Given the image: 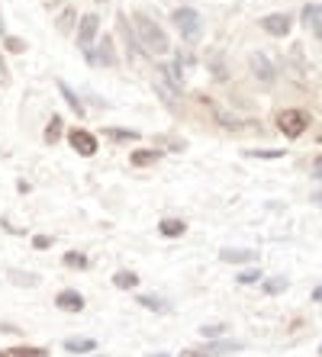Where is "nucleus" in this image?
<instances>
[{"label": "nucleus", "mask_w": 322, "mask_h": 357, "mask_svg": "<svg viewBox=\"0 0 322 357\" xmlns=\"http://www.w3.org/2000/svg\"><path fill=\"white\" fill-rule=\"evenodd\" d=\"M136 33H139V39H142V49L152 52V55H165V52L171 49L165 29L152 17H145V13H136Z\"/></svg>", "instance_id": "nucleus-1"}, {"label": "nucleus", "mask_w": 322, "mask_h": 357, "mask_svg": "<svg viewBox=\"0 0 322 357\" xmlns=\"http://www.w3.org/2000/svg\"><path fill=\"white\" fill-rule=\"evenodd\" d=\"M174 26H177V33L187 42H197L200 33H203V20H200L197 10H190V7L174 10Z\"/></svg>", "instance_id": "nucleus-2"}, {"label": "nucleus", "mask_w": 322, "mask_h": 357, "mask_svg": "<svg viewBox=\"0 0 322 357\" xmlns=\"http://www.w3.org/2000/svg\"><path fill=\"white\" fill-rule=\"evenodd\" d=\"M277 126H281V132H284V135L297 139V135H303V132H306L309 119H306L303 109H284L281 116H277Z\"/></svg>", "instance_id": "nucleus-3"}, {"label": "nucleus", "mask_w": 322, "mask_h": 357, "mask_svg": "<svg viewBox=\"0 0 322 357\" xmlns=\"http://www.w3.org/2000/svg\"><path fill=\"white\" fill-rule=\"evenodd\" d=\"M68 142H71V149H75L78 155H84V158H91L94 151H97V139H94L91 132H84V129H71Z\"/></svg>", "instance_id": "nucleus-4"}, {"label": "nucleus", "mask_w": 322, "mask_h": 357, "mask_svg": "<svg viewBox=\"0 0 322 357\" xmlns=\"http://www.w3.org/2000/svg\"><path fill=\"white\" fill-rule=\"evenodd\" d=\"M97 26H100L97 13H87V17L81 20V26H78V45H81L87 55H91V42H94V36H97Z\"/></svg>", "instance_id": "nucleus-5"}, {"label": "nucleus", "mask_w": 322, "mask_h": 357, "mask_svg": "<svg viewBox=\"0 0 322 357\" xmlns=\"http://www.w3.org/2000/svg\"><path fill=\"white\" fill-rule=\"evenodd\" d=\"M232 351H242L239 341H223V344H207V348L187 351L184 357H219V354H232Z\"/></svg>", "instance_id": "nucleus-6"}, {"label": "nucleus", "mask_w": 322, "mask_h": 357, "mask_svg": "<svg viewBox=\"0 0 322 357\" xmlns=\"http://www.w3.org/2000/svg\"><path fill=\"white\" fill-rule=\"evenodd\" d=\"M248 65H251V71H255V77L261 84H274V68H271V61H268L261 52H255V55L248 59Z\"/></svg>", "instance_id": "nucleus-7"}, {"label": "nucleus", "mask_w": 322, "mask_h": 357, "mask_svg": "<svg viewBox=\"0 0 322 357\" xmlns=\"http://www.w3.org/2000/svg\"><path fill=\"white\" fill-rule=\"evenodd\" d=\"M261 26H265V33H271V36H287L293 23H290L287 13H271V17L261 20Z\"/></svg>", "instance_id": "nucleus-8"}, {"label": "nucleus", "mask_w": 322, "mask_h": 357, "mask_svg": "<svg viewBox=\"0 0 322 357\" xmlns=\"http://www.w3.org/2000/svg\"><path fill=\"white\" fill-rule=\"evenodd\" d=\"M55 306L65 309V312H81V309H84V296H81V293H75V290H61L55 296Z\"/></svg>", "instance_id": "nucleus-9"}, {"label": "nucleus", "mask_w": 322, "mask_h": 357, "mask_svg": "<svg viewBox=\"0 0 322 357\" xmlns=\"http://www.w3.org/2000/svg\"><path fill=\"white\" fill-rule=\"evenodd\" d=\"M219 258L226 261V264H245V261H255L258 255L248 248H223L219 251Z\"/></svg>", "instance_id": "nucleus-10"}, {"label": "nucleus", "mask_w": 322, "mask_h": 357, "mask_svg": "<svg viewBox=\"0 0 322 357\" xmlns=\"http://www.w3.org/2000/svg\"><path fill=\"white\" fill-rule=\"evenodd\" d=\"M97 344H94V338H68L65 341V351L68 354H87V351H94Z\"/></svg>", "instance_id": "nucleus-11"}, {"label": "nucleus", "mask_w": 322, "mask_h": 357, "mask_svg": "<svg viewBox=\"0 0 322 357\" xmlns=\"http://www.w3.org/2000/svg\"><path fill=\"white\" fill-rule=\"evenodd\" d=\"M158 229H161V235H165V238H181V235L187 232V225H184L181 219H165Z\"/></svg>", "instance_id": "nucleus-12"}, {"label": "nucleus", "mask_w": 322, "mask_h": 357, "mask_svg": "<svg viewBox=\"0 0 322 357\" xmlns=\"http://www.w3.org/2000/svg\"><path fill=\"white\" fill-rule=\"evenodd\" d=\"M161 151H152V149H142V151H133V165L136 167H145V165H155Z\"/></svg>", "instance_id": "nucleus-13"}, {"label": "nucleus", "mask_w": 322, "mask_h": 357, "mask_svg": "<svg viewBox=\"0 0 322 357\" xmlns=\"http://www.w3.org/2000/svg\"><path fill=\"white\" fill-rule=\"evenodd\" d=\"M113 283L119 290H133V287H139V277H136L133 271H119V274L113 277Z\"/></svg>", "instance_id": "nucleus-14"}, {"label": "nucleus", "mask_w": 322, "mask_h": 357, "mask_svg": "<svg viewBox=\"0 0 322 357\" xmlns=\"http://www.w3.org/2000/svg\"><path fill=\"white\" fill-rule=\"evenodd\" d=\"M58 87H61V93H65V100H68V107L75 109L78 116H84V103H81V100H78V93H75V91H71V87H68V84H58Z\"/></svg>", "instance_id": "nucleus-15"}, {"label": "nucleus", "mask_w": 322, "mask_h": 357, "mask_svg": "<svg viewBox=\"0 0 322 357\" xmlns=\"http://www.w3.org/2000/svg\"><path fill=\"white\" fill-rule=\"evenodd\" d=\"M303 20H306V26H313V29H322V7H306V10H303Z\"/></svg>", "instance_id": "nucleus-16"}, {"label": "nucleus", "mask_w": 322, "mask_h": 357, "mask_svg": "<svg viewBox=\"0 0 322 357\" xmlns=\"http://www.w3.org/2000/svg\"><path fill=\"white\" fill-rule=\"evenodd\" d=\"M100 61H103V65H113V61H116V55H113V39H110V36H103V45H100Z\"/></svg>", "instance_id": "nucleus-17"}, {"label": "nucleus", "mask_w": 322, "mask_h": 357, "mask_svg": "<svg viewBox=\"0 0 322 357\" xmlns=\"http://www.w3.org/2000/svg\"><path fill=\"white\" fill-rule=\"evenodd\" d=\"M58 139H61V119H58V116H52L49 129H45V142H52V145H55Z\"/></svg>", "instance_id": "nucleus-18"}, {"label": "nucleus", "mask_w": 322, "mask_h": 357, "mask_svg": "<svg viewBox=\"0 0 322 357\" xmlns=\"http://www.w3.org/2000/svg\"><path fill=\"white\" fill-rule=\"evenodd\" d=\"M248 158H284V151L281 149H261V151H248Z\"/></svg>", "instance_id": "nucleus-19"}, {"label": "nucleus", "mask_w": 322, "mask_h": 357, "mask_svg": "<svg viewBox=\"0 0 322 357\" xmlns=\"http://www.w3.org/2000/svg\"><path fill=\"white\" fill-rule=\"evenodd\" d=\"M139 306H145V309H155V312H165V303L158 296H139Z\"/></svg>", "instance_id": "nucleus-20"}, {"label": "nucleus", "mask_w": 322, "mask_h": 357, "mask_svg": "<svg viewBox=\"0 0 322 357\" xmlns=\"http://www.w3.org/2000/svg\"><path fill=\"white\" fill-rule=\"evenodd\" d=\"M223 332H226V325H223V322H216V325H203V328H200V335H203V338H219Z\"/></svg>", "instance_id": "nucleus-21"}, {"label": "nucleus", "mask_w": 322, "mask_h": 357, "mask_svg": "<svg viewBox=\"0 0 322 357\" xmlns=\"http://www.w3.org/2000/svg\"><path fill=\"white\" fill-rule=\"evenodd\" d=\"M10 357H49L42 348H17V351H10Z\"/></svg>", "instance_id": "nucleus-22"}, {"label": "nucleus", "mask_w": 322, "mask_h": 357, "mask_svg": "<svg viewBox=\"0 0 322 357\" xmlns=\"http://www.w3.org/2000/svg\"><path fill=\"white\" fill-rule=\"evenodd\" d=\"M265 290L268 293H284L287 290V280H284V277H271V280L265 283Z\"/></svg>", "instance_id": "nucleus-23"}, {"label": "nucleus", "mask_w": 322, "mask_h": 357, "mask_svg": "<svg viewBox=\"0 0 322 357\" xmlns=\"http://www.w3.org/2000/svg\"><path fill=\"white\" fill-rule=\"evenodd\" d=\"M65 264L68 267H87V258H84V255H78V251H68V255H65Z\"/></svg>", "instance_id": "nucleus-24"}, {"label": "nucleus", "mask_w": 322, "mask_h": 357, "mask_svg": "<svg viewBox=\"0 0 322 357\" xmlns=\"http://www.w3.org/2000/svg\"><path fill=\"white\" fill-rule=\"evenodd\" d=\"M261 280V274H258V271H242L239 274V283H258Z\"/></svg>", "instance_id": "nucleus-25"}, {"label": "nucleus", "mask_w": 322, "mask_h": 357, "mask_svg": "<svg viewBox=\"0 0 322 357\" xmlns=\"http://www.w3.org/2000/svg\"><path fill=\"white\" fill-rule=\"evenodd\" d=\"M7 49H10V52H23V49H26V42H23V39H17V36H7Z\"/></svg>", "instance_id": "nucleus-26"}, {"label": "nucleus", "mask_w": 322, "mask_h": 357, "mask_svg": "<svg viewBox=\"0 0 322 357\" xmlns=\"http://www.w3.org/2000/svg\"><path fill=\"white\" fill-rule=\"evenodd\" d=\"M213 68H216V77L223 81V77H226V68H223V59H219V52H213Z\"/></svg>", "instance_id": "nucleus-27"}, {"label": "nucleus", "mask_w": 322, "mask_h": 357, "mask_svg": "<svg viewBox=\"0 0 322 357\" xmlns=\"http://www.w3.org/2000/svg\"><path fill=\"white\" fill-rule=\"evenodd\" d=\"M110 139H116V142H126V139H136V132H116V129H110Z\"/></svg>", "instance_id": "nucleus-28"}, {"label": "nucleus", "mask_w": 322, "mask_h": 357, "mask_svg": "<svg viewBox=\"0 0 322 357\" xmlns=\"http://www.w3.org/2000/svg\"><path fill=\"white\" fill-rule=\"evenodd\" d=\"M313 174H316V177H322V158H316V165H313Z\"/></svg>", "instance_id": "nucleus-29"}, {"label": "nucleus", "mask_w": 322, "mask_h": 357, "mask_svg": "<svg viewBox=\"0 0 322 357\" xmlns=\"http://www.w3.org/2000/svg\"><path fill=\"white\" fill-rule=\"evenodd\" d=\"M313 299H316V303H322V287H316V290H313Z\"/></svg>", "instance_id": "nucleus-30"}, {"label": "nucleus", "mask_w": 322, "mask_h": 357, "mask_svg": "<svg viewBox=\"0 0 322 357\" xmlns=\"http://www.w3.org/2000/svg\"><path fill=\"white\" fill-rule=\"evenodd\" d=\"M313 199H316V203H319V206H322V193H316V197H313Z\"/></svg>", "instance_id": "nucleus-31"}, {"label": "nucleus", "mask_w": 322, "mask_h": 357, "mask_svg": "<svg viewBox=\"0 0 322 357\" xmlns=\"http://www.w3.org/2000/svg\"><path fill=\"white\" fill-rule=\"evenodd\" d=\"M313 33H316V36H319V39H322V29H313Z\"/></svg>", "instance_id": "nucleus-32"}, {"label": "nucleus", "mask_w": 322, "mask_h": 357, "mask_svg": "<svg viewBox=\"0 0 322 357\" xmlns=\"http://www.w3.org/2000/svg\"><path fill=\"white\" fill-rule=\"evenodd\" d=\"M152 357H168V354H152Z\"/></svg>", "instance_id": "nucleus-33"}, {"label": "nucleus", "mask_w": 322, "mask_h": 357, "mask_svg": "<svg viewBox=\"0 0 322 357\" xmlns=\"http://www.w3.org/2000/svg\"><path fill=\"white\" fill-rule=\"evenodd\" d=\"M0 357H10V354H3V351H0Z\"/></svg>", "instance_id": "nucleus-34"}, {"label": "nucleus", "mask_w": 322, "mask_h": 357, "mask_svg": "<svg viewBox=\"0 0 322 357\" xmlns=\"http://www.w3.org/2000/svg\"><path fill=\"white\" fill-rule=\"evenodd\" d=\"M319 354H322V344H319Z\"/></svg>", "instance_id": "nucleus-35"}]
</instances>
